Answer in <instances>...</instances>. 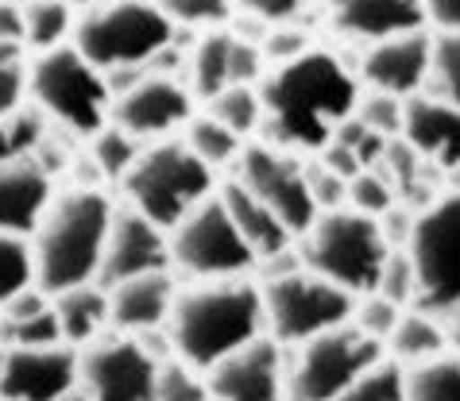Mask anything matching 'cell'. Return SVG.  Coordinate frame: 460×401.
Listing matches in <instances>:
<instances>
[{"label":"cell","instance_id":"obj_1","mask_svg":"<svg viewBox=\"0 0 460 401\" xmlns=\"http://www.w3.org/2000/svg\"><path fill=\"white\" fill-rule=\"evenodd\" d=\"M360 77L329 50H305L283 62L260 82L263 100V144L294 154H322L333 144L337 127L356 116Z\"/></svg>","mask_w":460,"mask_h":401},{"label":"cell","instance_id":"obj_2","mask_svg":"<svg viewBox=\"0 0 460 401\" xmlns=\"http://www.w3.org/2000/svg\"><path fill=\"white\" fill-rule=\"evenodd\" d=\"M267 332L263 320V293L248 278L225 282H198L174 297L167 336L174 359L198 374L213 370L225 355L240 352L255 336Z\"/></svg>","mask_w":460,"mask_h":401},{"label":"cell","instance_id":"obj_3","mask_svg":"<svg viewBox=\"0 0 460 401\" xmlns=\"http://www.w3.org/2000/svg\"><path fill=\"white\" fill-rule=\"evenodd\" d=\"M112 216L117 209L101 189L74 186L66 193H55L40 228L31 231L35 286L55 297L62 290L97 282Z\"/></svg>","mask_w":460,"mask_h":401},{"label":"cell","instance_id":"obj_4","mask_svg":"<svg viewBox=\"0 0 460 401\" xmlns=\"http://www.w3.org/2000/svg\"><path fill=\"white\" fill-rule=\"evenodd\" d=\"M28 97L66 135L93 139L109 124V82L74 43L43 50L28 62Z\"/></svg>","mask_w":460,"mask_h":401},{"label":"cell","instance_id":"obj_5","mask_svg":"<svg viewBox=\"0 0 460 401\" xmlns=\"http://www.w3.org/2000/svg\"><path fill=\"white\" fill-rule=\"evenodd\" d=\"M391 255V243L383 236L379 220L356 209L322 213L310 231L298 236V258L305 270L322 275L325 282L349 290L352 297L376 293L379 270Z\"/></svg>","mask_w":460,"mask_h":401},{"label":"cell","instance_id":"obj_6","mask_svg":"<svg viewBox=\"0 0 460 401\" xmlns=\"http://www.w3.org/2000/svg\"><path fill=\"white\" fill-rule=\"evenodd\" d=\"M120 186L139 216L171 231L186 213H194L217 193V170H209L182 139H159L139 151L136 166Z\"/></svg>","mask_w":460,"mask_h":401},{"label":"cell","instance_id":"obj_7","mask_svg":"<svg viewBox=\"0 0 460 401\" xmlns=\"http://www.w3.org/2000/svg\"><path fill=\"white\" fill-rule=\"evenodd\" d=\"M178 39L171 16L159 0H112L105 8L82 12L74 23V47L101 74L112 70H147L159 50Z\"/></svg>","mask_w":460,"mask_h":401},{"label":"cell","instance_id":"obj_8","mask_svg":"<svg viewBox=\"0 0 460 401\" xmlns=\"http://www.w3.org/2000/svg\"><path fill=\"white\" fill-rule=\"evenodd\" d=\"M379 363H387V347L360 332L352 320L337 325L298 344L287 363V401H337Z\"/></svg>","mask_w":460,"mask_h":401},{"label":"cell","instance_id":"obj_9","mask_svg":"<svg viewBox=\"0 0 460 401\" xmlns=\"http://www.w3.org/2000/svg\"><path fill=\"white\" fill-rule=\"evenodd\" d=\"M260 293H263L267 336L283 347H298L329 328L349 325L356 313V297L349 290L333 286V282H325L322 275H314L305 266L263 278Z\"/></svg>","mask_w":460,"mask_h":401},{"label":"cell","instance_id":"obj_10","mask_svg":"<svg viewBox=\"0 0 460 401\" xmlns=\"http://www.w3.org/2000/svg\"><path fill=\"white\" fill-rule=\"evenodd\" d=\"M167 240H171V266L194 282L244 278L260 263L255 251L248 248V240L236 231L221 193H213L194 213H186L167 231Z\"/></svg>","mask_w":460,"mask_h":401},{"label":"cell","instance_id":"obj_11","mask_svg":"<svg viewBox=\"0 0 460 401\" xmlns=\"http://www.w3.org/2000/svg\"><path fill=\"white\" fill-rule=\"evenodd\" d=\"M418 266V305L426 313H456L460 309V193H445L414 216L406 240Z\"/></svg>","mask_w":460,"mask_h":401},{"label":"cell","instance_id":"obj_12","mask_svg":"<svg viewBox=\"0 0 460 401\" xmlns=\"http://www.w3.org/2000/svg\"><path fill=\"white\" fill-rule=\"evenodd\" d=\"M233 178L279 216V224L294 240L302 231H310V224L322 216L310 197V186H305V162L294 151L271 147V144H248L240 151Z\"/></svg>","mask_w":460,"mask_h":401},{"label":"cell","instance_id":"obj_13","mask_svg":"<svg viewBox=\"0 0 460 401\" xmlns=\"http://www.w3.org/2000/svg\"><path fill=\"white\" fill-rule=\"evenodd\" d=\"M159 359L147 355L139 340L105 332L82 352L78 386L89 401H155Z\"/></svg>","mask_w":460,"mask_h":401},{"label":"cell","instance_id":"obj_14","mask_svg":"<svg viewBox=\"0 0 460 401\" xmlns=\"http://www.w3.org/2000/svg\"><path fill=\"white\" fill-rule=\"evenodd\" d=\"M194 120V93L186 82L163 74H147L124 93L112 97L109 124H117L136 144H159V139H174V132Z\"/></svg>","mask_w":460,"mask_h":401},{"label":"cell","instance_id":"obj_15","mask_svg":"<svg viewBox=\"0 0 460 401\" xmlns=\"http://www.w3.org/2000/svg\"><path fill=\"white\" fill-rule=\"evenodd\" d=\"M213 401H287V355L271 336H255L240 352L206 370Z\"/></svg>","mask_w":460,"mask_h":401},{"label":"cell","instance_id":"obj_16","mask_svg":"<svg viewBox=\"0 0 460 401\" xmlns=\"http://www.w3.org/2000/svg\"><path fill=\"white\" fill-rule=\"evenodd\" d=\"M82 352L70 344L55 347H8L0 370V397L8 401H58L78 390Z\"/></svg>","mask_w":460,"mask_h":401},{"label":"cell","instance_id":"obj_17","mask_svg":"<svg viewBox=\"0 0 460 401\" xmlns=\"http://www.w3.org/2000/svg\"><path fill=\"white\" fill-rule=\"evenodd\" d=\"M151 270H171V240L167 231L155 228L147 216L136 209H124L112 216L105 258H101V286H117V282L151 275Z\"/></svg>","mask_w":460,"mask_h":401},{"label":"cell","instance_id":"obj_18","mask_svg":"<svg viewBox=\"0 0 460 401\" xmlns=\"http://www.w3.org/2000/svg\"><path fill=\"white\" fill-rule=\"evenodd\" d=\"M429 50H433V39L426 31L383 39V43L367 47V55L360 58V74L356 77H360L372 93L411 100V97H418L421 89H426Z\"/></svg>","mask_w":460,"mask_h":401},{"label":"cell","instance_id":"obj_19","mask_svg":"<svg viewBox=\"0 0 460 401\" xmlns=\"http://www.w3.org/2000/svg\"><path fill=\"white\" fill-rule=\"evenodd\" d=\"M333 31L352 43H383L426 31V4L421 0H325Z\"/></svg>","mask_w":460,"mask_h":401},{"label":"cell","instance_id":"obj_20","mask_svg":"<svg viewBox=\"0 0 460 401\" xmlns=\"http://www.w3.org/2000/svg\"><path fill=\"white\" fill-rule=\"evenodd\" d=\"M174 297H178V282L171 270H151V275L117 282V286H109V328L120 336H144L167 328Z\"/></svg>","mask_w":460,"mask_h":401},{"label":"cell","instance_id":"obj_21","mask_svg":"<svg viewBox=\"0 0 460 401\" xmlns=\"http://www.w3.org/2000/svg\"><path fill=\"white\" fill-rule=\"evenodd\" d=\"M399 139L429 170H460V109L445 105V100H433L426 93L406 100V120Z\"/></svg>","mask_w":460,"mask_h":401},{"label":"cell","instance_id":"obj_22","mask_svg":"<svg viewBox=\"0 0 460 401\" xmlns=\"http://www.w3.org/2000/svg\"><path fill=\"white\" fill-rule=\"evenodd\" d=\"M50 201H55V178L31 154L0 162V231L28 236L40 228Z\"/></svg>","mask_w":460,"mask_h":401},{"label":"cell","instance_id":"obj_23","mask_svg":"<svg viewBox=\"0 0 460 401\" xmlns=\"http://www.w3.org/2000/svg\"><path fill=\"white\" fill-rule=\"evenodd\" d=\"M217 193H221L228 216H233V224H236L240 236L248 240V248L255 251V258H271L279 251L294 248V236L283 224H279V216L267 209L255 193H248L244 186H240L236 178H228L225 186H217ZM255 266H260V263H255Z\"/></svg>","mask_w":460,"mask_h":401},{"label":"cell","instance_id":"obj_24","mask_svg":"<svg viewBox=\"0 0 460 401\" xmlns=\"http://www.w3.org/2000/svg\"><path fill=\"white\" fill-rule=\"evenodd\" d=\"M62 328V344L70 347H89L93 340H101L109 328V290L101 282H85V286L62 290L50 297Z\"/></svg>","mask_w":460,"mask_h":401},{"label":"cell","instance_id":"obj_25","mask_svg":"<svg viewBox=\"0 0 460 401\" xmlns=\"http://www.w3.org/2000/svg\"><path fill=\"white\" fill-rule=\"evenodd\" d=\"M387 359L399 367H414L426 363V359H438L449 352V336L438 313H426V309H406L399 317V325L387 336Z\"/></svg>","mask_w":460,"mask_h":401},{"label":"cell","instance_id":"obj_26","mask_svg":"<svg viewBox=\"0 0 460 401\" xmlns=\"http://www.w3.org/2000/svg\"><path fill=\"white\" fill-rule=\"evenodd\" d=\"M228 55H233V31L228 28H213L198 39L186 70V89L194 93V100H213L228 85Z\"/></svg>","mask_w":460,"mask_h":401},{"label":"cell","instance_id":"obj_27","mask_svg":"<svg viewBox=\"0 0 460 401\" xmlns=\"http://www.w3.org/2000/svg\"><path fill=\"white\" fill-rule=\"evenodd\" d=\"M74 8L66 0H31L23 4V50L43 55L74 39Z\"/></svg>","mask_w":460,"mask_h":401},{"label":"cell","instance_id":"obj_28","mask_svg":"<svg viewBox=\"0 0 460 401\" xmlns=\"http://www.w3.org/2000/svg\"><path fill=\"white\" fill-rule=\"evenodd\" d=\"M406 401H460V355H438L426 363L402 367Z\"/></svg>","mask_w":460,"mask_h":401},{"label":"cell","instance_id":"obj_29","mask_svg":"<svg viewBox=\"0 0 460 401\" xmlns=\"http://www.w3.org/2000/svg\"><path fill=\"white\" fill-rule=\"evenodd\" d=\"M206 112L217 124H225L233 135H240L248 144V135H255L263 127V100L260 85H225L213 100H206Z\"/></svg>","mask_w":460,"mask_h":401},{"label":"cell","instance_id":"obj_30","mask_svg":"<svg viewBox=\"0 0 460 401\" xmlns=\"http://www.w3.org/2000/svg\"><path fill=\"white\" fill-rule=\"evenodd\" d=\"M182 144L198 154L201 162L209 166V170H225V166H236L240 151H244L248 144L240 135H233L225 124H217L213 116H194V120L186 124V139Z\"/></svg>","mask_w":460,"mask_h":401},{"label":"cell","instance_id":"obj_31","mask_svg":"<svg viewBox=\"0 0 460 401\" xmlns=\"http://www.w3.org/2000/svg\"><path fill=\"white\" fill-rule=\"evenodd\" d=\"M426 97L445 100L460 109V31H438L429 50V77H426Z\"/></svg>","mask_w":460,"mask_h":401},{"label":"cell","instance_id":"obj_32","mask_svg":"<svg viewBox=\"0 0 460 401\" xmlns=\"http://www.w3.org/2000/svg\"><path fill=\"white\" fill-rule=\"evenodd\" d=\"M139 151H144V144H136L128 132H120L117 124H105L101 132L89 139V162L97 166L101 182H124L128 170L136 166Z\"/></svg>","mask_w":460,"mask_h":401},{"label":"cell","instance_id":"obj_33","mask_svg":"<svg viewBox=\"0 0 460 401\" xmlns=\"http://www.w3.org/2000/svg\"><path fill=\"white\" fill-rule=\"evenodd\" d=\"M28 286H35V258L28 236L0 231V305Z\"/></svg>","mask_w":460,"mask_h":401},{"label":"cell","instance_id":"obj_34","mask_svg":"<svg viewBox=\"0 0 460 401\" xmlns=\"http://www.w3.org/2000/svg\"><path fill=\"white\" fill-rule=\"evenodd\" d=\"M376 293H383L387 301L402 305V309L418 305V266H414V258L406 248H391L387 263H383V270H379Z\"/></svg>","mask_w":460,"mask_h":401},{"label":"cell","instance_id":"obj_35","mask_svg":"<svg viewBox=\"0 0 460 401\" xmlns=\"http://www.w3.org/2000/svg\"><path fill=\"white\" fill-rule=\"evenodd\" d=\"M28 100V50L0 43V120H8Z\"/></svg>","mask_w":460,"mask_h":401},{"label":"cell","instance_id":"obj_36","mask_svg":"<svg viewBox=\"0 0 460 401\" xmlns=\"http://www.w3.org/2000/svg\"><path fill=\"white\" fill-rule=\"evenodd\" d=\"M155 401H209L206 374L186 367L182 359H163L155 374Z\"/></svg>","mask_w":460,"mask_h":401},{"label":"cell","instance_id":"obj_37","mask_svg":"<svg viewBox=\"0 0 460 401\" xmlns=\"http://www.w3.org/2000/svg\"><path fill=\"white\" fill-rule=\"evenodd\" d=\"M174 28H225L233 20V0H159Z\"/></svg>","mask_w":460,"mask_h":401},{"label":"cell","instance_id":"obj_38","mask_svg":"<svg viewBox=\"0 0 460 401\" xmlns=\"http://www.w3.org/2000/svg\"><path fill=\"white\" fill-rule=\"evenodd\" d=\"M356 120L367 132H376L379 139H399L402 135V120H406V100L387 97V93H367L356 105Z\"/></svg>","mask_w":460,"mask_h":401},{"label":"cell","instance_id":"obj_39","mask_svg":"<svg viewBox=\"0 0 460 401\" xmlns=\"http://www.w3.org/2000/svg\"><path fill=\"white\" fill-rule=\"evenodd\" d=\"M0 344H8V347H55V344H62L55 305L43 309V313H35V317H28V320H4V328H0Z\"/></svg>","mask_w":460,"mask_h":401},{"label":"cell","instance_id":"obj_40","mask_svg":"<svg viewBox=\"0 0 460 401\" xmlns=\"http://www.w3.org/2000/svg\"><path fill=\"white\" fill-rule=\"evenodd\" d=\"M349 205L356 213L379 220L387 209H394V186L387 182V174H383L379 166H372V170H360L349 182Z\"/></svg>","mask_w":460,"mask_h":401},{"label":"cell","instance_id":"obj_41","mask_svg":"<svg viewBox=\"0 0 460 401\" xmlns=\"http://www.w3.org/2000/svg\"><path fill=\"white\" fill-rule=\"evenodd\" d=\"M406 313L402 305H394L387 301L383 293H364V297H356V313H352V325L367 332L372 340L379 344H387V336L394 332V325H399V317Z\"/></svg>","mask_w":460,"mask_h":401},{"label":"cell","instance_id":"obj_42","mask_svg":"<svg viewBox=\"0 0 460 401\" xmlns=\"http://www.w3.org/2000/svg\"><path fill=\"white\" fill-rule=\"evenodd\" d=\"M305 186H310V197L317 205V213L344 209V201H349V178L329 170L317 154H310V162H305Z\"/></svg>","mask_w":460,"mask_h":401},{"label":"cell","instance_id":"obj_43","mask_svg":"<svg viewBox=\"0 0 460 401\" xmlns=\"http://www.w3.org/2000/svg\"><path fill=\"white\" fill-rule=\"evenodd\" d=\"M337 401H406L402 397V367L399 363H379L367 379H360L349 394H341Z\"/></svg>","mask_w":460,"mask_h":401},{"label":"cell","instance_id":"obj_44","mask_svg":"<svg viewBox=\"0 0 460 401\" xmlns=\"http://www.w3.org/2000/svg\"><path fill=\"white\" fill-rule=\"evenodd\" d=\"M260 47H263L267 62H275V66H283V62H294V58H302L305 50H314L310 35H305L298 23H271Z\"/></svg>","mask_w":460,"mask_h":401},{"label":"cell","instance_id":"obj_45","mask_svg":"<svg viewBox=\"0 0 460 401\" xmlns=\"http://www.w3.org/2000/svg\"><path fill=\"white\" fill-rule=\"evenodd\" d=\"M267 70V55L255 39H240L233 35V55H228V85H255L263 82Z\"/></svg>","mask_w":460,"mask_h":401},{"label":"cell","instance_id":"obj_46","mask_svg":"<svg viewBox=\"0 0 460 401\" xmlns=\"http://www.w3.org/2000/svg\"><path fill=\"white\" fill-rule=\"evenodd\" d=\"M314 4L317 0H240V8L255 20H263L267 28L271 23H298Z\"/></svg>","mask_w":460,"mask_h":401},{"label":"cell","instance_id":"obj_47","mask_svg":"<svg viewBox=\"0 0 460 401\" xmlns=\"http://www.w3.org/2000/svg\"><path fill=\"white\" fill-rule=\"evenodd\" d=\"M426 4V23L438 31H460V0H421Z\"/></svg>","mask_w":460,"mask_h":401},{"label":"cell","instance_id":"obj_48","mask_svg":"<svg viewBox=\"0 0 460 401\" xmlns=\"http://www.w3.org/2000/svg\"><path fill=\"white\" fill-rule=\"evenodd\" d=\"M0 43H20L23 47V4L0 0Z\"/></svg>","mask_w":460,"mask_h":401},{"label":"cell","instance_id":"obj_49","mask_svg":"<svg viewBox=\"0 0 460 401\" xmlns=\"http://www.w3.org/2000/svg\"><path fill=\"white\" fill-rule=\"evenodd\" d=\"M4 159H16V147H12V135H8V124L0 120V162Z\"/></svg>","mask_w":460,"mask_h":401},{"label":"cell","instance_id":"obj_50","mask_svg":"<svg viewBox=\"0 0 460 401\" xmlns=\"http://www.w3.org/2000/svg\"><path fill=\"white\" fill-rule=\"evenodd\" d=\"M70 8H82V12H93V8H105V4H112V0H66Z\"/></svg>","mask_w":460,"mask_h":401},{"label":"cell","instance_id":"obj_51","mask_svg":"<svg viewBox=\"0 0 460 401\" xmlns=\"http://www.w3.org/2000/svg\"><path fill=\"white\" fill-rule=\"evenodd\" d=\"M58 401H89V394L82 390V386H78V390H70L66 397H58Z\"/></svg>","mask_w":460,"mask_h":401},{"label":"cell","instance_id":"obj_52","mask_svg":"<svg viewBox=\"0 0 460 401\" xmlns=\"http://www.w3.org/2000/svg\"><path fill=\"white\" fill-rule=\"evenodd\" d=\"M4 355H8V344H0V370H4Z\"/></svg>","mask_w":460,"mask_h":401},{"label":"cell","instance_id":"obj_53","mask_svg":"<svg viewBox=\"0 0 460 401\" xmlns=\"http://www.w3.org/2000/svg\"><path fill=\"white\" fill-rule=\"evenodd\" d=\"M12 4H31V0H12Z\"/></svg>","mask_w":460,"mask_h":401},{"label":"cell","instance_id":"obj_54","mask_svg":"<svg viewBox=\"0 0 460 401\" xmlns=\"http://www.w3.org/2000/svg\"><path fill=\"white\" fill-rule=\"evenodd\" d=\"M0 401H8V397H0Z\"/></svg>","mask_w":460,"mask_h":401},{"label":"cell","instance_id":"obj_55","mask_svg":"<svg viewBox=\"0 0 460 401\" xmlns=\"http://www.w3.org/2000/svg\"><path fill=\"white\" fill-rule=\"evenodd\" d=\"M209 401H213V397H209Z\"/></svg>","mask_w":460,"mask_h":401}]
</instances>
